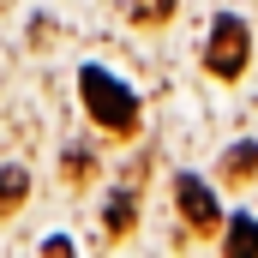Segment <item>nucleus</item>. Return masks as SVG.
<instances>
[{"instance_id":"nucleus-1","label":"nucleus","mask_w":258,"mask_h":258,"mask_svg":"<svg viewBox=\"0 0 258 258\" xmlns=\"http://www.w3.org/2000/svg\"><path fill=\"white\" fill-rule=\"evenodd\" d=\"M78 90H84V108H90V120H96V126H108V132H132V120H138V96H132L114 72L84 66V72H78Z\"/></svg>"},{"instance_id":"nucleus-3","label":"nucleus","mask_w":258,"mask_h":258,"mask_svg":"<svg viewBox=\"0 0 258 258\" xmlns=\"http://www.w3.org/2000/svg\"><path fill=\"white\" fill-rule=\"evenodd\" d=\"M174 198H180V216H186L192 228H216V222H222V216H216V198L204 192V186H198L192 174H180V186H174Z\"/></svg>"},{"instance_id":"nucleus-5","label":"nucleus","mask_w":258,"mask_h":258,"mask_svg":"<svg viewBox=\"0 0 258 258\" xmlns=\"http://www.w3.org/2000/svg\"><path fill=\"white\" fill-rule=\"evenodd\" d=\"M168 18H174V0H132V24H144V30H156Z\"/></svg>"},{"instance_id":"nucleus-6","label":"nucleus","mask_w":258,"mask_h":258,"mask_svg":"<svg viewBox=\"0 0 258 258\" xmlns=\"http://www.w3.org/2000/svg\"><path fill=\"white\" fill-rule=\"evenodd\" d=\"M252 168H258V144H234V150L222 156V174H228V180H246Z\"/></svg>"},{"instance_id":"nucleus-8","label":"nucleus","mask_w":258,"mask_h":258,"mask_svg":"<svg viewBox=\"0 0 258 258\" xmlns=\"http://www.w3.org/2000/svg\"><path fill=\"white\" fill-rule=\"evenodd\" d=\"M108 228H114V234H126V228H132V204H126V198L108 204Z\"/></svg>"},{"instance_id":"nucleus-7","label":"nucleus","mask_w":258,"mask_h":258,"mask_svg":"<svg viewBox=\"0 0 258 258\" xmlns=\"http://www.w3.org/2000/svg\"><path fill=\"white\" fill-rule=\"evenodd\" d=\"M228 252H234V258H240V252H258V228L246 222V216L228 222Z\"/></svg>"},{"instance_id":"nucleus-9","label":"nucleus","mask_w":258,"mask_h":258,"mask_svg":"<svg viewBox=\"0 0 258 258\" xmlns=\"http://www.w3.org/2000/svg\"><path fill=\"white\" fill-rule=\"evenodd\" d=\"M0 6H12V0H0Z\"/></svg>"},{"instance_id":"nucleus-2","label":"nucleus","mask_w":258,"mask_h":258,"mask_svg":"<svg viewBox=\"0 0 258 258\" xmlns=\"http://www.w3.org/2000/svg\"><path fill=\"white\" fill-rule=\"evenodd\" d=\"M252 60V36H246V24L234 18V12H222L216 24H210V42H204V66L216 72V78H240Z\"/></svg>"},{"instance_id":"nucleus-4","label":"nucleus","mask_w":258,"mask_h":258,"mask_svg":"<svg viewBox=\"0 0 258 258\" xmlns=\"http://www.w3.org/2000/svg\"><path fill=\"white\" fill-rule=\"evenodd\" d=\"M24 198H30V174L24 168H0V216H12Z\"/></svg>"},{"instance_id":"nucleus-10","label":"nucleus","mask_w":258,"mask_h":258,"mask_svg":"<svg viewBox=\"0 0 258 258\" xmlns=\"http://www.w3.org/2000/svg\"><path fill=\"white\" fill-rule=\"evenodd\" d=\"M0 72H6V60H0Z\"/></svg>"}]
</instances>
